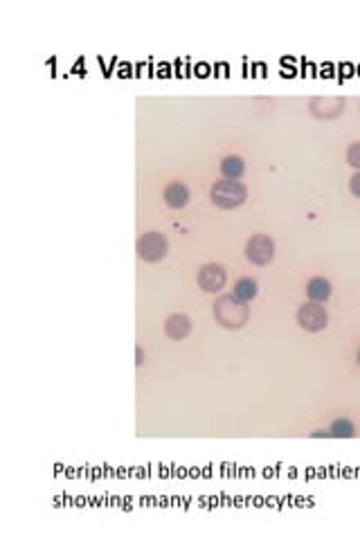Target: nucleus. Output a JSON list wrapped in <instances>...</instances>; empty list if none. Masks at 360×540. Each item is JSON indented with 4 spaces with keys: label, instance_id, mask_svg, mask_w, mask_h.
<instances>
[{
    "label": "nucleus",
    "instance_id": "6",
    "mask_svg": "<svg viewBox=\"0 0 360 540\" xmlns=\"http://www.w3.org/2000/svg\"><path fill=\"white\" fill-rule=\"evenodd\" d=\"M228 275L226 268L219 263H210L199 272V286L205 290V293H219V290L226 286Z\"/></svg>",
    "mask_w": 360,
    "mask_h": 540
},
{
    "label": "nucleus",
    "instance_id": "11",
    "mask_svg": "<svg viewBox=\"0 0 360 540\" xmlns=\"http://www.w3.org/2000/svg\"><path fill=\"white\" fill-rule=\"evenodd\" d=\"M243 171H246V165H243V160L239 158V156L223 158V162H221V174L226 176L228 180H239V178L243 176Z\"/></svg>",
    "mask_w": 360,
    "mask_h": 540
},
{
    "label": "nucleus",
    "instance_id": "12",
    "mask_svg": "<svg viewBox=\"0 0 360 540\" xmlns=\"http://www.w3.org/2000/svg\"><path fill=\"white\" fill-rule=\"evenodd\" d=\"M257 293H259V286H257V281L250 279V277L239 279L234 284V295L239 299H243V302H250V299H254Z\"/></svg>",
    "mask_w": 360,
    "mask_h": 540
},
{
    "label": "nucleus",
    "instance_id": "13",
    "mask_svg": "<svg viewBox=\"0 0 360 540\" xmlns=\"http://www.w3.org/2000/svg\"><path fill=\"white\" fill-rule=\"evenodd\" d=\"M329 434L336 439H349V437H356V428L349 419H336L329 428Z\"/></svg>",
    "mask_w": 360,
    "mask_h": 540
},
{
    "label": "nucleus",
    "instance_id": "8",
    "mask_svg": "<svg viewBox=\"0 0 360 540\" xmlns=\"http://www.w3.org/2000/svg\"><path fill=\"white\" fill-rule=\"evenodd\" d=\"M165 331H167V336L171 340H183V338L190 336L192 320L187 318V315H183V313H174V315H169V318H167Z\"/></svg>",
    "mask_w": 360,
    "mask_h": 540
},
{
    "label": "nucleus",
    "instance_id": "17",
    "mask_svg": "<svg viewBox=\"0 0 360 540\" xmlns=\"http://www.w3.org/2000/svg\"><path fill=\"white\" fill-rule=\"evenodd\" d=\"M313 437H331V434H329V430H318V432H313Z\"/></svg>",
    "mask_w": 360,
    "mask_h": 540
},
{
    "label": "nucleus",
    "instance_id": "20",
    "mask_svg": "<svg viewBox=\"0 0 360 540\" xmlns=\"http://www.w3.org/2000/svg\"><path fill=\"white\" fill-rule=\"evenodd\" d=\"M358 74H360V66H358Z\"/></svg>",
    "mask_w": 360,
    "mask_h": 540
},
{
    "label": "nucleus",
    "instance_id": "14",
    "mask_svg": "<svg viewBox=\"0 0 360 540\" xmlns=\"http://www.w3.org/2000/svg\"><path fill=\"white\" fill-rule=\"evenodd\" d=\"M347 162L351 167L360 169V142H354L351 147L347 149Z\"/></svg>",
    "mask_w": 360,
    "mask_h": 540
},
{
    "label": "nucleus",
    "instance_id": "10",
    "mask_svg": "<svg viewBox=\"0 0 360 540\" xmlns=\"http://www.w3.org/2000/svg\"><path fill=\"white\" fill-rule=\"evenodd\" d=\"M306 293L313 302H327L331 297V281L324 279V277H313L311 281L306 284Z\"/></svg>",
    "mask_w": 360,
    "mask_h": 540
},
{
    "label": "nucleus",
    "instance_id": "19",
    "mask_svg": "<svg viewBox=\"0 0 360 540\" xmlns=\"http://www.w3.org/2000/svg\"><path fill=\"white\" fill-rule=\"evenodd\" d=\"M358 363H360V351H358Z\"/></svg>",
    "mask_w": 360,
    "mask_h": 540
},
{
    "label": "nucleus",
    "instance_id": "7",
    "mask_svg": "<svg viewBox=\"0 0 360 540\" xmlns=\"http://www.w3.org/2000/svg\"><path fill=\"white\" fill-rule=\"evenodd\" d=\"M342 110H345V99L340 97H315L311 99V113L315 117H324V119H333L338 117Z\"/></svg>",
    "mask_w": 360,
    "mask_h": 540
},
{
    "label": "nucleus",
    "instance_id": "4",
    "mask_svg": "<svg viewBox=\"0 0 360 540\" xmlns=\"http://www.w3.org/2000/svg\"><path fill=\"white\" fill-rule=\"evenodd\" d=\"M297 322H299V327H302V329L313 331V333L327 329V324H329L327 308L320 306L318 302H308V304H304V306H299Z\"/></svg>",
    "mask_w": 360,
    "mask_h": 540
},
{
    "label": "nucleus",
    "instance_id": "1",
    "mask_svg": "<svg viewBox=\"0 0 360 540\" xmlns=\"http://www.w3.org/2000/svg\"><path fill=\"white\" fill-rule=\"evenodd\" d=\"M248 302L239 299L237 295H221L214 302V318L226 329H241L248 322Z\"/></svg>",
    "mask_w": 360,
    "mask_h": 540
},
{
    "label": "nucleus",
    "instance_id": "9",
    "mask_svg": "<svg viewBox=\"0 0 360 540\" xmlns=\"http://www.w3.org/2000/svg\"><path fill=\"white\" fill-rule=\"evenodd\" d=\"M165 203L174 210L185 208L190 203V190L183 183H169L165 187Z\"/></svg>",
    "mask_w": 360,
    "mask_h": 540
},
{
    "label": "nucleus",
    "instance_id": "5",
    "mask_svg": "<svg viewBox=\"0 0 360 540\" xmlns=\"http://www.w3.org/2000/svg\"><path fill=\"white\" fill-rule=\"evenodd\" d=\"M246 257L248 261H252L254 266H266L275 259V243H272L270 237L266 234H257L252 237L246 246Z\"/></svg>",
    "mask_w": 360,
    "mask_h": 540
},
{
    "label": "nucleus",
    "instance_id": "3",
    "mask_svg": "<svg viewBox=\"0 0 360 540\" xmlns=\"http://www.w3.org/2000/svg\"><path fill=\"white\" fill-rule=\"evenodd\" d=\"M169 252V241L165 234L160 232H147L138 239V257L142 261L156 263L160 259H165Z\"/></svg>",
    "mask_w": 360,
    "mask_h": 540
},
{
    "label": "nucleus",
    "instance_id": "18",
    "mask_svg": "<svg viewBox=\"0 0 360 540\" xmlns=\"http://www.w3.org/2000/svg\"><path fill=\"white\" fill-rule=\"evenodd\" d=\"M138 365H142V349H138V360H135Z\"/></svg>",
    "mask_w": 360,
    "mask_h": 540
},
{
    "label": "nucleus",
    "instance_id": "16",
    "mask_svg": "<svg viewBox=\"0 0 360 540\" xmlns=\"http://www.w3.org/2000/svg\"><path fill=\"white\" fill-rule=\"evenodd\" d=\"M351 70H354V68H351L349 63L340 66V77H349V74H351Z\"/></svg>",
    "mask_w": 360,
    "mask_h": 540
},
{
    "label": "nucleus",
    "instance_id": "15",
    "mask_svg": "<svg viewBox=\"0 0 360 540\" xmlns=\"http://www.w3.org/2000/svg\"><path fill=\"white\" fill-rule=\"evenodd\" d=\"M349 190H351V194L358 196V199H360V171H356V174L351 176V180H349Z\"/></svg>",
    "mask_w": 360,
    "mask_h": 540
},
{
    "label": "nucleus",
    "instance_id": "2",
    "mask_svg": "<svg viewBox=\"0 0 360 540\" xmlns=\"http://www.w3.org/2000/svg\"><path fill=\"white\" fill-rule=\"evenodd\" d=\"M246 196H248L246 185H241L239 180H228V178L217 180L210 190L212 203L223 210H232V208H239V205H243Z\"/></svg>",
    "mask_w": 360,
    "mask_h": 540
}]
</instances>
